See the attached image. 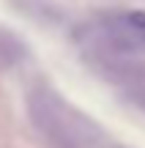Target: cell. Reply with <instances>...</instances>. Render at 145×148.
Returning <instances> with one entry per match:
<instances>
[{"instance_id":"obj_1","label":"cell","mask_w":145,"mask_h":148,"mask_svg":"<svg viewBox=\"0 0 145 148\" xmlns=\"http://www.w3.org/2000/svg\"><path fill=\"white\" fill-rule=\"evenodd\" d=\"M30 121L55 148H104V134L82 112L66 104L52 88H33L27 96Z\"/></svg>"}]
</instances>
